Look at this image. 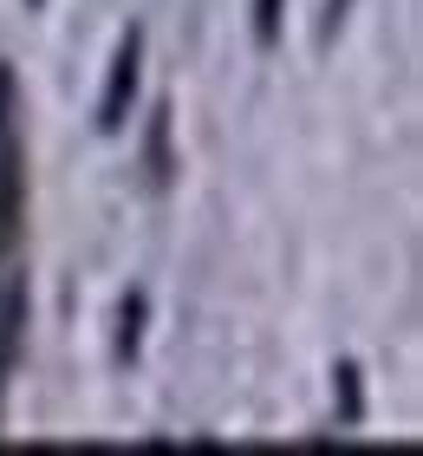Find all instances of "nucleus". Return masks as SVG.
Returning a JSON list of instances; mask_svg holds the SVG:
<instances>
[{"label":"nucleus","mask_w":423,"mask_h":456,"mask_svg":"<svg viewBox=\"0 0 423 456\" xmlns=\"http://www.w3.org/2000/svg\"><path fill=\"white\" fill-rule=\"evenodd\" d=\"M137 72H143V33L131 27L118 39L111 78H104V98H98V131H124V111H131V98H137Z\"/></svg>","instance_id":"nucleus-1"},{"label":"nucleus","mask_w":423,"mask_h":456,"mask_svg":"<svg viewBox=\"0 0 423 456\" xmlns=\"http://www.w3.org/2000/svg\"><path fill=\"white\" fill-rule=\"evenodd\" d=\"M254 39H261V46L281 39V0H254Z\"/></svg>","instance_id":"nucleus-2"},{"label":"nucleus","mask_w":423,"mask_h":456,"mask_svg":"<svg viewBox=\"0 0 423 456\" xmlns=\"http://www.w3.org/2000/svg\"><path fill=\"white\" fill-rule=\"evenodd\" d=\"M352 13V0H326V27H332V20H346Z\"/></svg>","instance_id":"nucleus-3"}]
</instances>
